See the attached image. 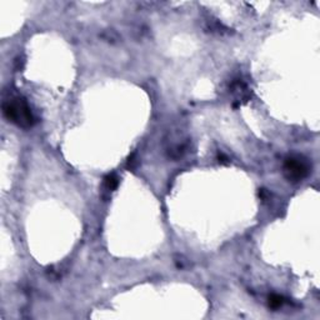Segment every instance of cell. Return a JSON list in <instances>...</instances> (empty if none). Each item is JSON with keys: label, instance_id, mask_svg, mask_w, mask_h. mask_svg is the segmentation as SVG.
Segmentation results:
<instances>
[{"label": "cell", "instance_id": "obj_1", "mask_svg": "<svg viewBox=\"0 0 320 320\" xmlns=\"http://www.w3.org/2000/svg\"><path fill=\"white\" fill-rule=\"evenodd\" d=\"M3 112L9 120L23 128L31 127L34 123V117H33L30 108L21 98H14V99L4 102Z\"/></svg>", "mask_w": 320, "mask_h": 320}, {"label": "cell", "instance_id": "obj_2", "mask_svg": "<svg viewBox=\"0 0 320 320\" xmlns=\"http://www.w3.org/2000/svg\"><path fill=\"white\" fill-rule=\"evenodd\" d=\"M284 170H285V175L288 179L298 180L303 179L309 173V165L305 160H302L300 158H289L286 159L285 164H284Z\"/></svg>", "mask_w": 320, "mask_h": 320}, {"label": "cell", "instance_id": "obj_3", "mask_svg": "<svg viewBox=\"0 0 320 320\" xmlns=\"http://www.w3.org/2000/svg\"><path fill=\"white\" fill-rule=\"evenodd\" d=\"M118 183H119V182H118V178L115 177L114 174L107 175V177H105V179H104V185H105V188H107L108 190L117 189Z\"/></svg>", "mask_w": 320, "mask_h": 320}, {"label": "cell", "instance_id": "obj_4", "mask_svg": "<svg viewBox=\"0 0 320 320\" xmlns=\"http://www.w3.org/2000/svg\"><path fill=\"white\" fill-rule=\"evenodd\" d=\"M283 304H284V299L283 297H280V295L273 294L269 297V307L273 308V309H278V308H280Z\"/></svg>", "mask_w": 320, "mask_h": 320}]
</instances>
